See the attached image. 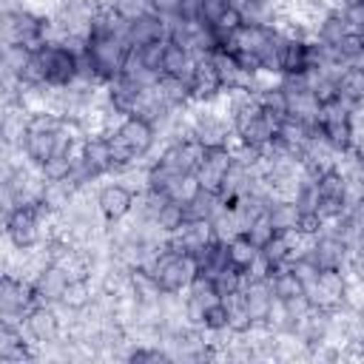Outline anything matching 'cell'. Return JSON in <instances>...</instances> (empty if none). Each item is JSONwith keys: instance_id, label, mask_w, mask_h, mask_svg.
I'll return each mask as SVG.
<instances>
[{"instance_id": "7", "label": "cell", "mask_w": 364, "mask_h": 364, "mask_svg": "<svg viewBox=\"0 0 364 364\" xmlns=\"http://www.w3.org/2000/svg\"><path fill=\"white\" fill-rule=\"evenodd\" d=\"M279 68L290 77L310 71V46L304 40H287L279 48Z\"/></svg>"}, {"instance_id": "6", "label": "cell", "mask_w": 364, "mask_h": 364, "mask_svg": "<svg viewBox=\"0 0 364 364\" xmlns=\"http://www.w3.org/2000/svg\"><path fill=\"white\" fill-rule=\"evenodd\" d=\"M97 205H100L102 216L114 222V219H122V216L131 210L134 193H131L125 185H105V188L100 191V196H97Z\"/></svg>"}, {"instance_id": "25", "label": "cell", "mask_w": 364, "mask_h": 364, "mask_svg": "<svg viewBox=\"0 0 364 364\" xmlns=\"http://www.w3.org/2000/svg\"><path fill=\"white\" fill-rule=\"evenodd\" d=\"M273 233H276V230H273L270 216H267V210H264V213H259V216L250 222V228H247V233H245V236H247V239H250V242H253V245L262 250V247H264V245L273 239Z\"/></svg>"}, {"instance_id": "27", "label": "cell", "mask_w": 364, "mask_h": 364, "mask_svg": "<svg viewBox=\"0 0 364 364\" xmlns=\"http://www.w3.org/2000/svg\"><path fill=\"white\" fill-rule=\"evenodd\" d=\"M156 14H182V0H151Z\"/></svg>"}, {"instance_id": "24", "label": "cell", "mask_w": 364, "mask_h": 364, "mask_svg": "<svg viewBox=\"0 0 364 364\" xmlns=\"http://www.w3.org/2000/svg\"><path fill=\"white\" fill-rule=\"evenodd\" d=\"M71 171H74V159L68 154H54L51 159L43 162V176L48 182H65L71 176Z\"/></svg>"}, {"instance_id": "8", "label": "cell", "mask_w": 364, "mask_h": 364, "mask_svg": "<svg viewBox=\"0 0 364 364\" xmlns=\"http://www.w3.org/2000/svg\"><path fill=\"white\" fill-rule=\"evenodd\" d=\"M162 37H165L162 20L154 17V14H139L136 20H131L128 34H125V43L134 46V48H139V46H145V43H151V40H162Z\"/></svg>"}, {"instance_id": "26", "label": "cell", "mask_w": 364, "mask_h": 364, "mask_svg": "<svg viewBox=\"0 0 364 364\" xmlns=\"http://www.w3.org/2000/svg\"><path fill=\"white\" fill-rule=\"evenodd\" d=\"M228 321H230V307H228V301H213V304H208L205 307V321H202V327H208V330H228Z\"/></svg>"}, {"instance_id": "18", "label": "cell", "mask_w": 364, "mask_h": 364, "mask_svg": "<svg viewBox=\"0 0 364 364\" xmlns=\"http://www.w3.org/2000/svg\"><path fill=\"white\" fill-rule=\"evenodd\" d=\"M225 136H228V131H225L222 122H216V119H199V122H196L193 139H196L202 148H225Z\"/></svg>"}, {"instance_id": "11", "label": "cell", "mask_w": 364, "mask_h": 364, "mask_svg": "<svg viewBox=\"0 0 364 364\" xmlns=\"http://www.w3.org/2000/svg\"><path fill=\"white\" fill-rule=\"evenodd\" d=\"M228 259H230V267H236L239 273H247L259 259V247L245 233H239L228 242Z\"/></svg>"}, {"instance_id": "1", "label": "cell", "mask_w": 364, "mask_h": 364, "mask_svg": "<svg viewBox=\"0 0 364 364\" xmlns=\"http://www.w3.org/2000/svg\"><path fill=\"white\" fill-rule=\"evenodd\" d=\"M34 57H37V63H40L43 77H46L48 85H68L77 77L80 60H77L74 51H68L63 46H43Z\"/></svg>"}, {"instance_id": "20", "label": "cell", "mask_w": 364, "mask_h": 364, "mask_svg": "<svg viewBox=\"0 0 364 364\" xmlns=\"http://www.w3.org/2000/svg\"><path fill=\"white\" fill-rule=\"evenodd\" d=\"M350 34V20L347 14H330L324 23H321V31H318V40L327 43V46H338L341 37Z\"/></svg>"}, {"instance_id": "5", "label": "cell", "mask_w": 364, "mask_h": 364, "mask_svg": "<svg viewBox=\"0 0 364 364\" xmlns=\"http://www.w3.org/2000/svg\"><path fill=\"white\" fill-rule=\"evenodd\" d=\"M117 134H119L122 142L134 151V156H142V154L151 148V142H154V128H151V122L142 119V117H134V114L122 119V125L117 128Z\"/></svg>"}, {"instance_id": "21", "label": "cell", "mask_w": 364, "mask_h": 364, "mask_svg": "<svg viewBox=\"0 0 364 364\" xmlns=\"http://www.w3.org/2000/svg\"><path fill=\"white\" fill-rule=\"evenodd\" d=\"M168 43H171V40H168V37H162V40H151V43L139 46V60H142V65H145L148 71L162 74V60H165Z\"/></svg>"}, {"instance_id": "2", "label": "cell", "mask_w": 364, "mask_h": 364, "mask_svg": "<svg viewBox=\"0 0 364 364\" xmlns=\"http://www.w3.org/2000/svg\"><path fill=\"white\" fill-rule=\"evenodd\" d=\"M196 273H199V264L191 253H171L154 267V276H156L162 293H176L182 287H188Z\"/></svg>"}, {"instance_id": "29", "label": "cell", "mask_w": 364, "mask_h": 364, "mask_svg": "<svg viewBox=\"0 0 364 364\" xmlns=\"http://www.w3.org/2000/svg\"><path fill=\"white\" fill-rule=\"evenodd\" d=\"M131 358H134V361H159L162 353H134Z\"/></svg>"}, {"instance_id": "15", "label": "cell", "mask_w": 364, "mask_h": 364, "mask_svg": "<svg viewBox=\"0 0 364 364\" xmlns=\"http://www.w3.org/2000/svg\"><path fill=\"white\" fill-rule=\"evenodd\" d=\"M270 290H273L276 301H287V299L301 296L307 287H304V282L293 270H279L276 276H270Z\"/></svg>"}, {"instance_id": "3", "label": "cell", "mask_w": 364, "mask_h": 364, "mask_svg": "<svg viewBox=\"0 0 364 364\" xmlns=\"http://www.w3.org/2000/svg\"><path fill=\"white\" fill-rule=\"evenodd\" d=\"M37 213H40V208H34V205H17L9 213L6 230L17 247H31L37 242Z\"/></svg>"}, {"instance_id": "12", "label": "cell", "mask_w": 364, "mask_h": 364, "mask_svg": "<svg viewBox=\"0 0 364 364\" xmlns=\"http://www.w3.org/2000/svg\"><path fill=\"white\" fill-rule=\"evenodd\" d=\"M26 324H28V330H31V336L37 338V341H51L54 336H57V316L48 310V307H34V310H28V318H26Z\"/></svg>"}, {"instance_id": "17", "label": "cell", "mask_w": 364, "mask_h": 364, "mask_svg": "<svg viewBox=\"0 0 364 364\" xmlns=\"http://www.w3.org/2000/svg\"><path fill=\"white\" fill-rule=\"evenodd\" d=\"M60 301H63L65 307H71V310H82V307L91 301L88 279H85V276H74V279H68V284L63 287Z\"/></svg>"}, {"instance_id": "14", "label": "cell", "mask_w": 364, "mask_h": 364, "mask_svg": "<svg viewBox=\"0 0 364 364\" xmlns=\"http://www.w3.org/2000/svg\"><path fill=\"white\" fill-rule=\"evenodd\" d=\"M267 216H270V225H273V230L276 233H293L296 228H299V216H301V210H299V205L293 202H279V205H270L267 208Z\"/></svg>"}, {"instance_id": "19", "label": "cell", "mask_w": 364, "mask_h": 364, "mask_svg": "<svg viewBox=\"0 0 364 364\" xmlns=\"http://www.w3.org/2000/svg\"><path fill=\"white\" fill-rule=\"evenodd\" d=\"M313 250H316L313 262H316L318 267H338V262H341V256H344V242L327 236V239H321Z\"/></svg>"}, {"instance_id": "4", "label": "cell", "mask_w": 364, "mask_h": 364, "mask_svg": "<svg viewBox=\"0 0 364 364\" xmlns=\"http://www.w3.org/2000/svg\"><path fill=\"white\" fill-rule=\"evenodd\" d=\"M222 77L216 71V63L210 54L199 57L196 65H193V74H191V97L193 100H210L222 91Z\"/></svg>"}, {"instance_id": "10", "label": "cell", "mask_w": 364, "mask_h": 364, "mask_svg": "<svg viewBox=\"0 0 364 364\" xmlns=\"http://www.w3.org/2000/svg\"><path fill=\"white\" fill-rule=\"evenodd\" d=\"M82 162L91 168L94 176H97V173H105V171H111V168H117V165H114V154H111V142H108V139H100V136L88 139V142L82 145Z\"/></svg>"}, {"instance_id": "23", "label": "cell", "mask_w": 364, "mask_h": 364, "mask_svg": "<svg viewBox=\"0 0 364 364\" xmlns=\"http://www.w3.org/2000/svg\"><path fill=\"white\" fill-rule=\"evenodd\" d=\"M259 253L270 267H279L284 259H290V233H273V239Z\"/></svg>"}, {"instance_id": "28", "label": "cell", "mask_w": 364, "mask_h": 364, "mask_svg": "<svg viewBox=\"0 0 364 364\" xmlns=\"http://www.w3.org/2000/svg\"><path fill=\"white\" fill-rule=\"evenodd\" d=\"M188 318H191L193 324H202V321H205V304H202L199 299H193V296H191V301H188Z\"/></svg>"}, {"instance_id": "13", "label": "cell", "mask_w": 364, "mask_h": 364, "mask_svg": "<svg viewBox=\"0 0 364 364\" xmlns=\"http://www.w3.org/2000/svg\"><path fill=\"white\" fill-rule=\"evenodd\" d=\"M338 94L350 102H361L364 100V65H347L341 71V77L336 80Z\"/></svg>"}, {"instance_id": "9", "label": "cell", "mask_w": 364, "mask_h": 364, "mask_svg": "<svg viewBox=\"0 0 364 364\" xmlns=\"http://www.w3.org/2000/svg\"><path fill=\"white\" fill-rule=\"evenodd\" d=\"M193 65H196V60L191 57V51H188L185 46H179V43L171 40V43H168V51H165V60H162V74L191 80Z\"/></svg>"}, {"instance_id": "22", "label": "cell", "mask_w": 364, "mask_h": 364, "mask_svg": "<svg viewBox=\"0 0 364 364\" xmlns=\"http://www.w3.org/2000/svg\"><path fill=\"white\" fill-rule=\"evenodd\" d=\"M316 188H318V196H321V199H344V193H347L344 176H341L338 171H333V168L324 171V173H318Z\"/></svg>"}, {"instance_id": "16", "label": "cell", "mask_w": 364, "mask_h": 364, "mask_svg": "<svg viewBox=\"0 0 364 364\" xmlns=\"http://www.w3.org/2000/svg\"><path fill=\"white\" fill-rule=\"evenodd\" d=\"M154 222H156V228H159V230H165V233H176V230L188 222L185 205H182V202H176V199H168V202L159 208V213L154 216Z\"/></svg>"}]
</instances>
